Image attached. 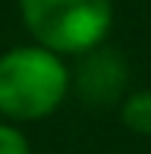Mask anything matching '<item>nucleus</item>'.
<instances>
[{"mask_svg":"<svg viewBox=\"0 0 151 154\" xmlns=\"http://www.w3.org/2000/svg\"><path fill=\"white\" fill-rule=\"evenodd\" d=\"M69 91V72L44 47H13L0 57V113L6 120H41Z\"/></svg>","mask_w":151,"mask_h":154,"instance_id":"f257e3e1","label":"nucleus"},{"mask_svg":"<svg viewBox=\"0 0 151 154\" xmlns=\"http://www.w3.org/2000/svg\"><path fill=\"white\" fill-rule=\"evenodd\" d=\"M22 22L51 54H82L101 44L110 29V0H19Z\"/></svg>","mask_w":151,"mask_h":154,"instance_id":"f03ea898","label":"nucleus"},{"mask_svg":"<svg viewBox=\"0 0 151 154\" xmlns=\"http://www.w3.org/2000/svg\"><path fill=\"white\" fill-rule=\"evenodd\" d=\"M82 91L88 101H113L123 85V66L113 54H94L82 69Z\"/></svg>","mask_w":151,"mask_h":154,"instance_id":"7ed1b4c3","label":"nucleus"},{"mask_svg":"<svg viewBox=\"0 0 151 154\" xmlns=\"http://www.w3.org/2000/svg\"><path fill=\"white\" fill-rule=\"evenodd\" d=\"M123 123L139 135H151V91H135L123 101Z\"/></svg>","mask_w":151,"mask_h":154,"instance_id":"20e7f679","label":"nucleus"},{"mask_svg":"<svg viewBox=\"0 0 151 154\" xmlns=\"http://www.w3.org/2000/svg\"><path fill=\"white\" fill-rule=\"evenodd\" d=\"M0 154H32L29 151V138L22 135V129L0 123Z\"/></svg>","mask_w":151,"mask_h":154,"instance_id":"39448f33","label":"nucleus"}]
</instances>
